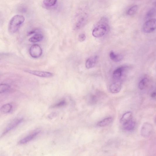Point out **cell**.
Instances as JSON below:
<instances>
[{"label":"cell","mask_w":156,"mask_h":156,"mask_svg":"<svg viewBox=\"0 0 156 156\" xmlns=\"http://www.w3.org/2000/svg\"><path fill=\"white\" fill-rule=\"evenodd\" d=\"M25 18L23 16L17 15L13 17L10 20L8 24V31L11 33L16 32L23 24Z\"/></svg>","instance_id":"1"},{"label":"cell","mask_w":156,"mask_h":156,"mask_svg":"<svg viewBox=\"0 0 156 156\" xmlns=\"http://www.w3.org/2000/svg\"><path fill=\"white\" fill-rule=\"evenodd\" d=\"M108 24L100 23L93 30L92 35L96 38L101 37L104 35L109 29Z\"/></svg>","instance_id":"2"},{"label":"cell","mask_w":156,"mask_h":156,"mask_svg":"<svg viewBox=\"0 0 156 156\" xmlns=\"http://www.w3.org/2000/svg\"><path fill=\"white\" fill-rule=\"evenodd\" d=\"M128 70V67L122 66L117 68L113 72V77L116 81H122L127 74Z\"/></svg>","instance_id":"3"},{"label":"cell","mask_w":156,"mask_h":156,"mask_svg":"<svg viewBox=\"0 0 156 156\" xmlns=\"http://www.w3.org/2000/svg\"><path fill=\"white\" fill-rule=\"evenodd\" d=\"M88 18L87 15L85 13L79 15L76 19V22L74 24V30L77 31L83 27L87 23Z\"/></svg>","instance_id":"4"},{"label":"cell","mask_w":156,"mask_h":156,"mask_svg":"<svg viewBox=\"0 0 156 156\" xmlns=\"http://www.w3.org/2000/svg\"><path fill=\"white\" fill-rule=\"evenodd\" d=\"M156 30V19H151L148 20L144 24L143 30L146 33H150Z\"/></svg>","instance_id":"5"},{"label":"cell","mask_w":156,"mask_h":156,"mask_svg":"<svg viewBox=\"0 0 156 156\" xmlns=\"http://www.w3.org/2000/svg\"><path fill=\"white\" fill-rule=\"evenodd\" d=\"M153 130V127L151 124L147 122L145 123L141 128V136L144 137H148L151 135Z\"/></svg>","instance_id":"6"},{"label":"cell","mask_w":156,"mask_h":156,"mask_svg":"<svg viewBox=\"0 0 156 156\" xmlns=\"http://www.w3.org/2000/svg\"><path fill=\"white\" fill-rule=\"evenodd\" d=\"M29 52L30 54L33 58H38L42 55V50L38 44H35L30 48Z\"/></svg>","instance_id":"7"},{"label":"cell","mask_w":156,"mask_h":156,"mask_svg":"<svg viewBox=\"0 0 156 156\" xmlns=\"http://www.w3.org/2000/svg\"><path fill=\"white\" fill-rule=\"evenodd\" d=\"M25 71L33 75L42 78H48L54 76L53 73L48 72L30 70H26Z\"/></svg>","instance_id":"8"},{"label":"cell","mask_w":156,"mask_h":156,"mask_svg":"<svg viewBox=\"0 0 156 156\" xmlns=\"http://www.w3.org/2000/svg\"><path fill=\"white\" fill-rule=\"evenodd\" d=\"M23 119L21 118L16 119L12 121L7 126L5 130L2 133L1 137L4 136L7 133L16 127L17 126L23 121Z\"/></svg>","instance_id":"9"},{"label":"cell","mask_w":156,"mask_h":156,"mask_svg":"<svg viewBox=\"0 0 156 156\" xmlns=\"http://www.w3.org/2000/svg\"><path fill=\"white\" fill-rule=\"evenodd\" d=\"M122 81H117L111 84L109 87V90L112 93L119 92L122 88Z\"/></svg>","instance_id":"10"},{"label":"cell","mask_w":156,"mask_h":156,"mask_svg":"<svg viewBox=\"0 0 156 156\" xmlns=\"http://www.w3.org/2000/svg\"><path fill=\"white\" fill-rule=\"evenodd\" d=\"M98 59V57L95 56L93 57L87 59L85 63L86 68L87 69H90L94 67Z\"/></svg>","instance_id":"11"},{"label":"cell","mask_w":156,"mask_h":156,"mask_svg":"<svg viewBox=\"0 0 156 156\" xmlns=\"http://www.w3.org/2000/svg\"><path fill=\"white\" fill-rule=\"evenodd\" d=\"M132 114L131 112H128L125 113L121 119L120 122L122 125L132 120Z\"/></svg>","instance_id":"12"},{"label":"cell","mask_w":156,"mask_h":156,"mask_svg":"<svg viewBox=\"0 0 156 156\" xmlns=\"http://www.w3.org/2000/svg\"><path fill=\"white\" fill-rule=\"evenodd\" d=\"M40 132L38 131L33 133V134L29 135L20 140L19 143L20 144H26L32 140L36 136L38 135Z\"/></svg>","instance_id":"13"},{"label":"cell","mask_w":156,"mask_h":156,"mask_svg":"<svg viewBox=\"0 0 156 156\" xmlns=\"http://www.w3.org/2000/svg\"><path fill=\"white\" fill-rule=\"evenodd\" d=\"M110 59L114 62H118L122 60L124 58L123 55L115 54L113 51H111L109 54Z\"/></svg>","instance_id":"14"},{"label":"cell","mask_w":156,"mask_h":156,"mask_svg":"<svg viewBox=\"0 0 156 156\" xmlns=\"http://www.w3.org/2000/svg\"><path fill=\"white\" fill-rule=\"evenodd\" d=\"M43 38V36L42 34L37 33L31 37L29 40L30 42L33 43L39 42L42 41Z\"/></svg>","instance_id":"15"},{"label":"cell","mask_w":156,"mask_h":156,"mask_svg":"<svg viewBox=\"0 0 156 156\" xmlns=\"http://www.w3.org/2000/svg\"><path fill=\"white\" fill-rule=\"evenodd\" d=\"M136 125V123L135 122L132 120L123 125V126L124 130L127 131H131L135 128Z\"/></svg>","instance_id":"16"},{"label":"cell","mask_w":156,"mask_h":156,"mask_svg":"<svg viewBox=\"0 0 156 156\" xmlns=\"http://www.w3.org/2000/svg\"><path fill=\"white\" fill-rule=\"evenodd\" d=\"M113 120V119L112 117H107L98 122L97 125L100 127H105L112 122Z\"/></svg>","instance_id":"17"},{"label":"cell","mask_w":156,"mask_h":156,"mask_svg":"<svg viewBox=\"0 0 156 156\" xmlns=\"http://www.w3.org/2000/svg\"><path fill=\"white\" fill-rule=\"evenodd\" d=\"M57 0H44L43 5L47 8H50L54 6L56 4Z\"/></svg>","instance_id":"18"},{"label":"cell","mask_w":156,"mask_h":156,"mask_svg":"<svg viewBox=\"0 0 156 156\" xmlns=\"http://www.w3.org/2000/svg\"><path fill=\"white\" fill-rule=\"evenodd\" d=\"M149 80L147 78H145L141 80L138 84V88L140 90H143L148 86Z\"/></svg>","instance_id":"19"},{"label":"cell","mask_w":156,"mask_h":156,"mask_svg":"<svg viewBox=\"0 0 156 156\" xmlns=\"http://www.w3.org/2000/svg\"><path fill=\"white\" fill-rule=\"evenodd\" d=\"M12 109V105L10 104H7L1 107V110L2 113L6 114L11 112Z\"/></svg>","instance_id":"20"},{"label":"cell","mask_w":156,"mask_h":156,"mask_svg":"<svg viewBox=\"0 0 156 156\" xmlns=\"http://www.w3.org/2000/svg\"><path fill=\"white\" fill-rule=\"evenodd\" d=\"M138 9V5L133 6L128 10L127 12V14L129 16L134 15L137 12Z\"/></svg>","instance_id":"21"},{"label":"cell","mask_w":156,"mask_h":156,"mask_svg":"<svg viewBox=\"0 0 156 156\" xmlns=\"http://www.w3.org/2000/svg\"><path fill=\"white\" fill-rule=\"evenodd\" d=\"M11 89V86L8 84H1L0 86V93H4L9 92Z\"/></svg>","instance_id":"22"},{"label":"cell","mask_w":156,"mask_h":156,"mask_svg":"<svg viewBox=\"0 0 156 156\" xmlns=\"http://www.w3.org/2000/svg\"><path fill=\"white\" fill-rule=\"evenodd\" d=\"M89 103L91 104L94 105L98 101V98L97 96L93 95H91L90 96L88 99Z\"/></svg>","instance_id":"23"},{"label":"cell","mask_w":156,"mask_h":156,"mask_svg":"<svg viewBox=\"0 0 156 156\" xmlns=\"http://www.w3.org/2000/svg\"><path fill=\"white\" fill-rule=\"evenodd\" d=\"M156 14V9L152 8L147 12L146 14L147 18H150L154 17Z\"/></svg>","instance_id":"24"},{"label":"cell","mask_w":156,"mask_h":156,"mask_svg":"<svg viewBox=\"0 0 156 156\" xmlns=\"http://www.w3.org/2000/svg\"><path fill=\"white\" fill-rule=\"evenodd\" d=\"M67 104L65 100H63L57 103L56 104L52 106L53 108L61 107L65 106Z\"/></svg>","instance_id":"25"},{"label":"cell","mask_w":156,"mask_h":156,"mask_svg":"<svg viewBox=\"0 0 156 156\" xmlns=\"http://www.w3.org/2000/svg\"><path fill=\"white\" fill-rule=\"evenodd\" d=\"M86 38L85 35L83 33L80 34L78 37V40L80 42H83L85 41Z\"/></svg>","instance_id":"26"},{"label":"cell","mask_w":156,"mask_h":156,"mask_svg":"<svg viewBox=\"0 0 156 156\" xmlns=\"http://www.w3.org/2000/svg\"><path fill=\"white\" fill-rule=\"evenodd\" d=\"M56 113H52L49 116V118L50 119H52L56 116Z\"/></svg>","instance_id":"27"},{"label":"cell","mask_w":156,"mask_h":156,"mask_svg":"<svg viewBox=\"0 0 156 156\" xmlns=\"http://www.w3.org/2000/svg\"><path fill=\"white\" fill-rule=\"evenodd\" d=\"M151 97L152 98L156 97V92H153L151 93Z\"/></svg>","instance_id":"28"}]
</instances>
